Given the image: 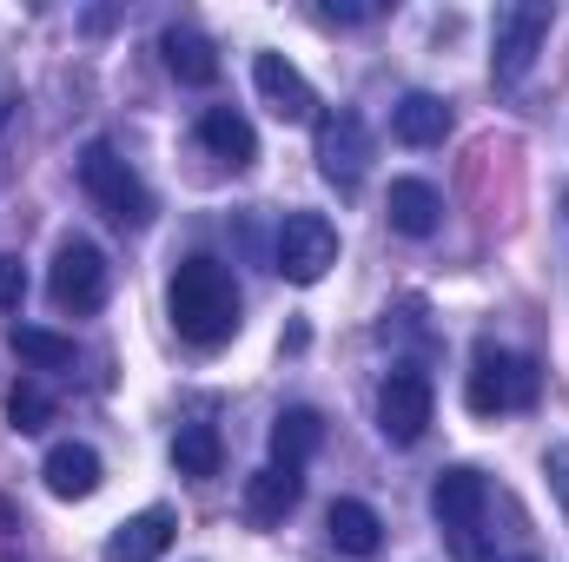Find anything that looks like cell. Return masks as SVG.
I'll list each match as a JSON object with an SVG mask.
<instances>
[{
	"instance_id": "obj_1",
	"label": "cell",
	"mask_w": 569,
	"mask_h": 562,
	"mask_svg": "<svg viewBox=\"0 0 569 562\" xmlns=\"http://www.w3.org/2000/svg\"><path fill=\"white\" fill-rule=\"evenodd\" d=\"M166 304H172L179 338L199 344V351H219V344L239 331V284H232V272H226L219 259H206V252L172 272Z\"/></svg>"
},
{
	"instance_id": "obj_2",
	"label": "cell",
	"mask_w": 569,
	"mask_h": 562,
	"mask_svg": "<svg viewBox=\"0 0 569 562\" xmlns=\"http://www.w3.org/2000/svg\"><path fill=\"white\" fill-rule=\"evenodd\" d=\"M537 391H543V371H537V358H523V351H477V364H470V384H463V398H470V411L477 418H503V411H530L537 404Z\"/></svg>"
},
{
	"instance_id": "obj_3",
	"label": "cell",
	"mask_w": 569,
	"mask_h": 562,
	"mask_svg": "<svg viewBox=\"0 0 569 562\" xmlns=\"http://www.w3.org/2000/svg\"><path fill=\"white\" fill-rule=\"evenodd\" d=\"M550 27H557V13H550L543 0L497 7V27H490V73H497V87H517V80H530L537 53L550 47Z\"/></svg>"
},
{
	"instance_id": "obj_4",
	"label": "cell",
	"mask_w": 569,
	"mask_h": 562,
	"mask_svg": "<svg viewBox=\"0 0 569 562\" xmlns=\"http://www.w3.org/2000/svg\"><path fill=\"white\" fill-rule=\"evenodd\" d=\"M80 185H87V199H93L113 225H146V212H152L140 172H133L107 140H93L87 152H80Z\"/></svg>"
},
{
	"instance_id": "obj_5",
	"label": "cell",
	"mask_w": 569,
	"mask_h": 562,
	"mask_svg": "<svg viewBox=\"0 0 569 562\" xmlns=\"http://www.w3.org/2000/svg\"><path fill=\"white\" fill-rule=\"evenodd\" d=\"M318 172H325V185H338L345 199L365 185V172H371V127H365L358 107H331V113L318 120Z\"/></svg>"
},
{
	"instance_id": "obj_6",
	"label": "cell",
	"mask_w": 569,
	"mask_h": 562,
	"mask_svg": "<svg viewBox=\"0 0 569 562\" xmlns=\"http://www.w3.org/2000/svg\"><path fill=\"white\" fill-rule=\"evenodd\" d=\"M430 411H437V384H430L425 364H391L385 371V391H378V430L391 443H418L430 430Z\"/></svg>"
},
{
	"instance_id": "obj_7",
	"label": "cell",
	"mask_w": 569,
	"mask_h": 562,
	"mask_svg": "<svg viewBox=\"0 0 569 562\" xmlns=\"http://www.w3.org/2000/svg\"><path fill=\"white\" fill-rule=\"evenodd\" d=\"M272 265L291 284H318L338 265V225L325 212H291L279 225V245H272Z\"/></svg>"
},
{
	"instance_id": "obj_8",
	"label": "cell",
	"mask_w": 569,
	"mask_h": 562,
	"mask_svg": "<svg viewBox=\"0 0 569 562\" xmlns=\"http://www.w3.org/2000/svg\"><path fill=\"white\" fill-rule=\"evenodd\" d=\"M47 291H53V304H60V311H73V318L100 311V304H107V252H100V245H87V239H67V245L53 252Z\"/></svg>"
},
{
	"instance_id": "obj_9",
	"label": "cell",
	"mask_w": 569,
	"mask_h": 562,
	"mask_svg": "<svg viewBox=\"0 0 569 562\" xmlns=\"http://www.w3.org/2000/svg\"><path fill=\"white\" fill-rule=\"evenodd\" d=\"M430 510H437V523L457 536V556H470V550H477V530H483V510H490V483H483L470 463H457V470H443V476L430 483Z\"/></svg>"
},
{
	"instance_id": "obj_10",
	"label": "cell",
	"mask_w": 569,
	"mask_h": 562,
	"mask_svg": "<svg viewBox=\"0 0 569 562\" xmlns=\"http://www.w3.org/2000/svg\"><path fill=\"white\" fill-rule=\"evenodd\" d=\"M252 87H259V100L279 113L284 127H298V120H311V107H318V93H311V80L284 60V53H259L252 60Z\"/></svg>"
},
{
	"instance_id": "obj_11",
	"label": "cell",
	"mask_w": 569,
	"mask_h": 562,
	"mask_svg": "<svg viewBox=\"0 0 569 562\" xmlns=\"http://www.w3.org/2000/svg\"><path fill=\"white\" fill-rule=\"evenodd\" d=\"M40 476H47V490H53L60 503H80V496H93V490H100L107 463H100V450H93V443H53V450H47V463H40Z\"/></svg>"
},
{
	"instance_id": "obj_12",
	"label": "cell",
	"mask_w": 569,
	"mask_h": 562,
	"mask_svg": "<svg viewBox=\"0 0 569 562\" xmlns=\"http://www.w3.org/2000/svg\"><path fill=\"white\" fill-rule=\"evenodd\" d=\"M298 496H305V476H298L291 463H266V470L246 476V516H252L259 530L284 523V516L298 510Z\"/></svg>"
},
{
	"instance_id": "obj_13",
	"label": "cell",
	"mask_w": 569,
	"mask_h": 562,
	"mask_svg": "<svg viewBox=\"0 0 569 562\" xmlns=\"http://www.w3.org/2000/svg\"><path fill=\"white\" fill-rule=\"evenodd\" d=\"M172 510H140V516H127L113 536H107V562H159L166 550H172Z\"/></svg>"
},
{
	"instance_id": "obj_14",
	"label": "cell",
	"mask_w": 569,
	"mask_h": 562,
	"mask_svg": "<svg viewBox=\"0 0 569 562\" xmlns=\"http://www.w3.org/2000/svg\"><path fill=\"white\" fill-rule=\"evenodd\" d=\"M325 530H331V543L345 550V556L371 562L385 550V516L371 510V503H358V496H338L331 510H325Z\"/></svg>"
},
{
	"instance_id": "obj_15",
	"label": "cell",
	"mask_w": 569,
	"mask_h": 562,
	"mask_svg": "<svg viewBox=\"0 0 569 562\" xmlns=\"http://www.w3.org/2000/svg\"><path fill=\"white\" fill-rule=\"evenodd\" d=\"M199 145H206L219 165H232V172L259 159V133H252V120L232 113V107H206V113H199Z\"/></svg>"
},
{
	"instance_id": "obj_16",
	"label": "cell",
	"mask_w": 569,
	"mask_h": 562,
	"mask_svg": "<svg viewBox=\"0 0 569 562\" xmlns=\"http://www.w3.org/2000/svg\"><path fill=\"white\" fill-rule=\"evenodd\" d=\"M385 212H391V232H405V239H430L443 225V199L430 179H391Z\"/></svg>"
},
{
	"instance_id": "obj_17",
	"label": "cell",
	"mask_w": 569,
	"mask_h": 562,
	"mask_svg": "<svg viewBox=\"0 0 569 562\" xmlns=\"http://www.w3.org/2000/svg\"><path fill=\"white\" fill-rule=\"evenodd\" d=\"M159 53H166V73L179 87H212L219 80V53H212V40L199 27H166L159 33Z\"/></svg>"
},
{
	"instance_id": "obj_18",
	"label": "cell",
	"mask_w": 569,
	"mask_h": 562,
	"mask_svg": "<svg viewBox=\"0 0 569 562\" xmlns=\"http://www.w3.org/2000/svg\"><path fill=\"white\" fill-rule=\"evenodd\" d=\"M391 133L405 145H443V133H450V100H437V93H405L398 113H391Z\"/></svg>"
},
{
	"instance_id": "obj_19",
	"label": "cell",
	"mask_w": 569,
	"mask_h": 562,
	"mask_svg": "<svg viewBox=\"0 0 569 562\" xmlns=\"http://www.w3.org/2000/svg\"><path fill=\"white\" fill-rule=\"evenodd\" d=\"M325 443V418L318 411H305V404H291L272 418V463H291V470H305V456Z\"/></svg>"
},
{
	"instance_id": "obj_20",
	"label": "cell",
	"mask_w": 569,
	"mask_h": 562,
	"mask_svg": "<svg viewBox=\"0 0 569 562\" xmlns=\"http://www.w3.org/2000/svg\"><path fill=\"white\" fill-rule=\"evenodd\" d=\"M172 463H179V476H219V463H226L219 430H212V423H179V436H172Z\"/></svg>"
},
{
	"instance_id": "obj_21",
	"label": "cell",
	"mask_w": 569,
	"mask_h": 562,
	"mask_svg": "<svg viewBox=\"0 0 569 562\" xmlns=\"http://www.w3.org/2000/svg\"><path fill=\"white\" fill-rule=\"evenodd\" d=\"M13 351H20L33 371H67V364H73V338L40 331V324H13Z\"/></svg>"
},
{
	"instance_id": "obj_22",
	"label": "cell",
	"mask_w": 569,
	"mask_h": 562,
	"mask_svg": "<svg viewBox=\"0 0 569 562\" xmlns=\"http://www.w3.org/2000/svg\"><path fill=\"white\" fill-rule=\"evenodd\" d=\"M7 423H13L20 436L47 430V423H53V391H47L40 378H20V384L7 391Z\"/></svg>"
},
{
	"instance_id": "obj_23",
	"label": "cell",
	"mask_w": 569,
	"mask_h": 562,
	"mask_svg": "<svg viewBox=\"0 0 569 562\" xmlns=\"http://www.w3.org/2000/svg\"><path fill=\"white\" fill-rule=\"evenodd\" d=\"M20 298H27V265L20 252H0V311H20Z\"/></svg>"
},
{
	"instance_id": "obj_24",
	"label": "cell",
	"mask_w": 569,
	"mask_h": 562,
	"mask_svg": "<svg viewBox=\"0 0 569 562\" xmlns=\"http://www.w3.org/2000/svg\"><path fill=\"white\" fill-rule=\"evenodd\" d=\"M318 13H325V20H338V27H365V20H378L385 7H371V0H365V7H358V0H351V7H338V0H331V7H318Z\"/></svg>"
},
{
	"instance_id": "obj_25",
	"label": "cell",
	"mask_w": 569,
	"mask_h": 562,
	"mask_svg": "<svg viewBox=\"0 0 569 562\" xmlns=\"http://www.w3.org/2000/svg\"><path fill=\"white\" fill-rule=\"evenodd\" d=\"M13 530H20V516H13V510L0 503V536H13Z\"/></svg>"
},
{
	"instance_id": "obj_26",
	"label": "cell",
	"mask_w": 569,
	"mask_h": 562,
	"mask_svg": "<svg viewBox=\"0 0 569 562\" xmlns=\"http://www.w3.org/2000/svg\"><path fill=\"white\" fill-rule=\"evenodd\" d=\"M510 562H530V556H510Z\"/></svg>"
}]
</instances>
